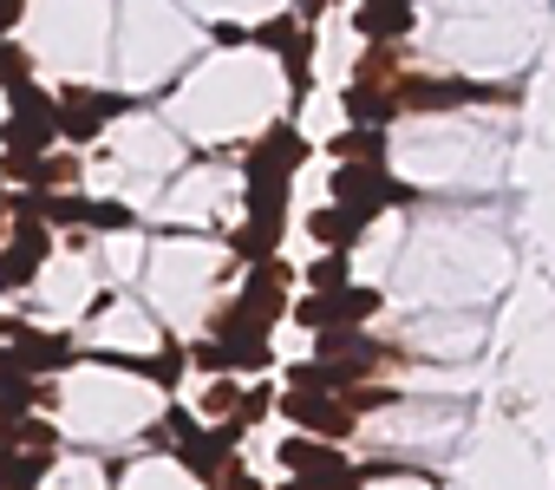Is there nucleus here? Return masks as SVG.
<instances>
[{
    "label": "nucleus",
    "instance_id": "obj_8",
    "mask_svg": "<svg viewBox=\"0 0 555 490\" xmlns=\"http://www.w3.org/2000/svg\"><path fill=\"white\" fill-rule=\"evenodd\" d=\"M353 27L373 40V47H392L418 27V0H360L353 8Z\"/></svg>",
    "mask_w": 555,
    "mask_h": 490
},
{
    "label": "nucleus",
    "instance_id": "obj_30",
    "mask_svg": "<svg viewBox=\"0 0 555 490\" xmlns=\"http://www.w3.org/2000/svg\"><path fill=\"white\" fill-rule=\"evenodd\" d=\"M8 216H14V196L0 190V249H8Z\"/></svg>",
    "mask_w": 555,
    "mask_h": 490
},
{
    "label": "nucleus",
    "instance_id": "obj_9",
    "mask_svg": "<svg viewBox=\"0 0 555 490\" xmlns=\"http://www.w3.org/2000/svg\"><path fill=\"white\" fill-rule=\"evenodd\" d=\"M53 144H66L60 138V105L53 112H8L0 118V151H53Z\"/></svg>",
    "mask_w": 555,
    "mask_h": 490
},
{
    "label": "nucleus",
    "instance_id": "obj_1",
    "mask_svg": "<svg viewBox=\"0 0 555 490\" xmlns=\"http://www.w3.org/2000/svg\"><path fill=\"white\" fill-rule=\"evenodd\" d=\"M125 112H138V99H131V92H105V86H60V138H66V144H92V138H105V125H112V118H125Z\"/></svg>",
    "mask_w": 555,
    "mask_h": 490
},
{
    "label": "nucleus",
    "instance_id": "obj_31",
    "mask_svg": "<svg viewBox=\"0 0 555 490\" xmlns=\"http://www.w3.org/2000/svg\"><path fill=\"white\" fill-rule=\"evenodd\" d=\"M274 490H321V483H314V477H295V470H288L282 483H274Z\"/></svg>",
    "mask_w": 555,
    "mask_h": 490
},
{
    "label": "nucleus",
    "instance_id": "obj_25",
    "mask_svg": "<svg viewBox=\"0 0 555 490\" xmlns=\"http://www.w3.org/2000/svg\"><path fill=\"white\" fill-rule=\"evenodd\" d=\"M203 490H268V483H261V477H255L248 464H229V470H222L216 483H203Z\"/></svg>",
    "mask_w": 555,
    "mask_h": 490
},
{
    "label": "nucleus",
    "instance_id": "obj_29",
    "mask_svg": "<svg viewBox=\"0 0 555 490\" xmlns=\"http://www.w3.org/2000/svg\"><path fill=\"white\" fill-rule=\"evenodd\" d=\"M21 21H27V0H0V40H8Z\"/></svg>",
    "mask_w": 555,
    "mask_h": 490
},
{
    "label": "nucleus",
    "instance_id": "obj_18",
    "mask_svg": "<svg viewBox=\"0 0 555 490\" xmlns=\"http://www.w3.org/2000/svg\"><path fill=\"white\" fill-rule=\"evenodd\" d=\"M353 282V249H327L321 262H308V288L314 295H340Z\"/></svg>",
    "mask_w": 555,
    "mask_h": 490
},
{
    "label": "nucleus",
    "instance_id": "obj_3",
    "mask_svg": "<svg viewBox=\"0 0 555 490\" xmlns=\"http://www.w3.org/2000/svg\"><path fill=\"white\" fill-rule=\"evenodd\" d=\"M327 190H334V203L360 209L366 222H373L379 209H405V203H412V190H405V183H399L386 164H334Z\"/></svg>",
    "mask_w": 555,
    "mask_h": 490
},
{
    "label": "nucleus",
    "instance_id": "obj_21",
    "mask_svg": "<svg viewBox=\"0 0 555 490\" xmlns=\"http://www.w3.org/2000/svg\"><path fill=\"white\" fill-rule=\"evenodd\" d=\"M235 405H242L235 373H216V379L203 386V399H196V412H203V418H235Z\"/></svg>",
    "mask_w": 555,
    "mask_h": 490
},
{
    "label": "nucleus",
    "instance_id": "obj_12",
    "mask_svg": "<svg viewBox=\"0 0 555 490\" xmlns=\"http://www.w3.org/2000/svg\"><path fill=\"white\" fill-rule=\"evenodd\" d=\"M282 229H288V216H242L235 229H229V256L248 269V262H268L274 256V242H282Z\"/></svg>",
    "mask_w": 555,
    "mask_h": 490
},
{
    "label": "nucleus",
    "instance_id": "obj_24",
    "mask_svg": "<svg viewBox=\"0 0 555 490\" xmlns=\"http://www.w3.org/2000/svg\"><path fill=\"white\" fill-rule=\"evenodd\" d=\"M34 79V60L14 47V40H0V92H14V86H27Z\"/></svg>",
    "mask_w": 555,
    "mask_h": 490
},
{
    "label": "nucleus",
    "instance_id": "obj_14",
    "mask_svg": "<svg viewBox=\"0 0 555 490\" xmlns=\"http://www.w3.org/2000/svg\"><path fill=\"white\" fill-rule=\"evenodd\" d=\"M60 464V451H21L0 444V490H40V477Z\"/></svg>",
    "mask_w": 555,
    "mask_h": 490
},
{
    "label": "nucleus",
    "instance_id": "obj_23",
    "mask_svg": "<svg viewBox=\"0 0 555 490\" xmlns=\"http://www.w3.org/2000/svg\"><path fill=\"white\" fill-rule=\"evenodd\" d=\"M274 405H282V392H274V386L261 379V386H248V392H242V405H235V418H242V425L255 431V425H261V418H268Z\"/></svg>",
    "mask_w": 555,
    "mask_h": 490
},
{
    "label": "nucleus",
    "instance_id": "obj_27",
    "mask_svg": "<svg viewBox=\"0 0 555 490\" xmlns=\"http://www.w3.org/2000/svg\"><path fill=\"white\" fill-rule=\"evenodd\" d=\"M138 216L125 209V203H92V229H131Z\"/></svg>",
    "mask_w": 555,
    "mask_h": 490
},
{
    "label": "nucleus",
    "instance_id": "obj_19",
    "mask_svg": "<svg viewBox=\"0 0 555 490\" xmlns=\"http://www.w3.org/2000/svg\"><path fill=\"white\" fill-rule=\"evenodd\" d=\"M301 34H308V21H301V14L288 8V14H274V21H261V27H255V47L282 60V53H288V47H295Z\"/></svg>",
    "mask_w": 555,
    "mask_h": 490
},
{
    "label": "nucleus",
    "instance_id": "obj_4",
    "mask_svg": "<svg viewBox=\"0 0 555 490\" xmlns=\"http://www.w3.org/2000/svg\"><path fill=\"white\" fill-rule=\"evenodd\" d=\"M242 431H248L242 418H216L209 431L196 425V431H183V438L170 444V457H177V464H183L196 483H216L229 464H242V457H235V451H242Z\"/></svg>",
    "mask_w": 555,
    "mask_h": 490
},
{
    "label": "nucleus",
    "instance_id": "obj_16",
    "mask_svg": "<svg viewBox=\"0 0 555 490\" xmlns=\"http://www.w3.org/2000/svg\"><path fill=\"white\" fill-rule=\"evenodd\" d=\"M340 105H347V118H353V125H386V118H399V112H405V105H399V92H379L373 79H353Z\"/></svg>",
    "mask_w": 555,
    "mask_h": 490
},
{
    "label": "nucleus",
    "instance_id": "obj_22",
    "mask_svg": "<svg viewBox=\"0 0 555 490\" xmlns=\"http://www.w3.org/2000/svg\"><path fill=\"white\" fill-rule=\"evenodd\" d=\"M8 444H21V451H60V425L53 418H14Z\"/></svg>",
    "mask_w": 555,
    "mask_h": 490
},
{
    "label": "nucleus",
    "instance_id": "obj_7",
    "mask_svg": "<svg viewBox=\"0 0 555 490\" xmlns=\"http://www.w3.org/2000/svg\"><path fill=\"white\" fill-rule=\"evenodd\" d=\"M242 164H261V170H288V177H301V164H308V138L295 131V118H274V125L242 151Z\"/></svg>",
    "mask_w": 555,
    "mask_h": 490
},
{
    "label": "nucleus",
    "instance_id": "obj_5",
    "mask_svg": "<svg viewBox=\"0 0 555 490\" xmlns=\"http://www.w3.org/2000/svg\"><path fill=\"white\" fill-rule=\"evenodd\" d=\"M53 256V222L47 216H14L8 249H0V295H21Z\"/></svg>",
    "mask_w": 555,
    "mask_h": 490
},
{
    "label": "nucleus",
    "instance_id": "obj_10",
    "mask_svg": "<svg viewBox=\"0 0 555 490\" xmlns=\"http://www.w3.org/2000/svg\"><path fill=\"white\" fill-rule=\"evenodd\" d=\"M282 470H301V477H314V470H340L347 464V451H340V438H321V431H295V438H282Z\"/></svg>",
    "mask_w": 555,
    "mask_h": 490
},
{
    "label": "nucleus",
    "instance_id": "obj_6",
    "mask_svg": "<svg viewBox=\"0 0 555 490\" xmlns=\"http://www.w3.org/2000/svg\"><path fill=\"white\" fill-rule=\"evenodd\" d=\"M0 334H8L27 360V373H66L86 360V347H73L66 334H40V327H21V321H0Z\"/></svg>",
    "mask_w": 555,
    "mask_h": 490
},
{
    "label": "nucleus",
    "instance_id": "obj_11",
    "mask_svg": "<svg viewBox=\"0 0 555 490\" xmlns=\"http://www.w3.org/2000/svg\"><path fill=\"white\" fill-rule=\"evenodd\" d=\"M288 170H261V164H242V209L248 216H288Z\"/></svg>",
    "mask_w": 555,
    "mask_h": 490
},
{
    "label": "nucleus",
    "instance_id": "obj_20",
    "mask_svg": "<svg viewBox=\"0 0 555 490\" xmlns=\"http://www.w3.org/2000/svg\"><path fill=\"white\" fill-rule=\"evenodd\" d=\"M183 373H190V347H183V340H164V347L151 353V366H144V379H157L164 392H177Z\"/></svg>",
    "mask_w": 555,
    "mask_h": 490
},
{
    "label": "nucleus",
    "instance_id": "obj_15",
    "mask_svg": "<svg viewBox=\"0 0 555 490\" xmlns=\"http://www.w3.org/2000/svg\"><path fill=\"white\" fill-rule=\"evenodd\" d=\"M379 308H386V295H379V288H360V282H347L340 295H327V327H366ZM327 327H321V334H327Z\"/></svg>",
    "mask_w": 555,
    "mask_h": 490
},
{
    "label": "nucleus",
    "instance_id": "obj_17",
    "mask_svg": "<svg viewBox=\"0 0 555 490\" xmlns=\"http://www.w3.org/2000/svg\"><path fill=\"white\" fill-rule=\"evenodd\" d=\"M334 164H386V125H347L340 138H327Z\"/></svg>",
    "mask_w": 555,
    "mask_h": 490
},
{
    "label": "nucleus",
    "instance_id": "obj_2",
    "mask_svg": "<svg viewBox=\"0 0 555 490\" xmlns=\"http://www.w3.org/2000/svg\"><path fill=\"white\" fill-rule=\"evenodd\" d=\"M274 412L295 431H321V438H353V425H360V405L347 392H327V386H288Z\"/></svg>",
    "mask_w": 555,
    "mask_h": 490
},
{
    "label": "nucleus",
    "instance_id": "obj_28",
    "mask_svg": "<svg viewBox=\"0 0 555 490\" xmlns=\"http://www.w3.org/2000/svg\"><path fill=\"white\" fill-rule=\"evenodd\" d=\"M27 373V360H21V347H0V386H14Z\"/></svg>",
    "mask_w": 555,
    "mask_h": 490
},
{
    "label": "nucleus",
    "instance_id": "obj_13",
    "mask_svg": "<svg viewBox=\"0 0 555 490\" xmlns=\"http://www.w3.org/2000/svg\"><path fill=\"white\" fill-rule=\"evenodd\" d=\"M308 235L321 242V249H360V235H366V216L347 209V203H327L308 216Z\"/></svg>",
    "mask_w": 555,
    "mask_h": 490
},
{
    "label": "nucleus",
    "instance_id": "obj_26",
    "mask_svg": "<svg viewBox=\"0 0 555 490\" xmlns=\"http://www.w3.org/2000/svg\"><path fill=\"white\" fill-rule=\"evenodd\" d=\"M209 40H216V47H255V27H242V21H216Z\"/></svg>",
    "mask_w": 555,
    "mask_h": 490
}]
</instances>
